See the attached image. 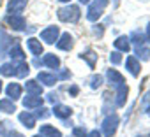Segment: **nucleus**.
<instances>
[{
  "label": "nucleus",
  "mask_w": 150,
  "mask_h": 137,
  "mask_svg": "<svg viewBox=\"0 0 150 137\" xmlns=\"http://www.w3.org/2000/svg\"><path fill=\"white\" fill-rule=\"evenodd\" d=\"M44 104V100L41 99V95H28L27 99H23V106L27 109H37Z\"/></svg>",
  "instance_id": "nucleus-12"
},
{
  "label": "nucleus",
  "mask_w": 150,
  "mask_h": 137,
  "mask_svg": "<svg viewBox=\"0 0 150 137\" xmlns=\"http://www.w3.org/2000/svg\"><path fill=\"white\" fill-rule=\"evenodd\" d=\"M13 41H16V39H13L4 28H0V55H4L13 46Z\"/></svg>",
  "instance_id": "nucleus-7"
},
{
  "label": "nucleus",
  "mask_w": 150,
  "mask_h": 137,
  "mask_svg": "<svg viewBox=\"0 0 150 137\" xmlns=\"http://www.w3.org/2000/svg\"><path fill=\"white\" fill-rule=\"evenodd\" d=\"M72 135L74 137H87V130L81 128V127H76V128L72 130Z\"/></svg>",
  "instance_id": "nucleus-32"
},
{
  "label": "nucleus",
  "mask_w": 150,
  "mask_h": 137,
  "mask_svg": "<svg viewBox=\"0 0 150 137\" xmlns=\"http://www.w3.org/2000/svg\"><path fill=\"white\" fill-rule=\"evenodd\" d=\"M27 7V0H11L9 2V14H21Z\"/></svg>",
  "instance_id": "nucleus-17"
},
{
  "label": "nucleus",
  "mask_w": 150,
  "mask_h": 137,
  "mask_svg": "<svg viewBox=\"0 0 150 137\" xmlns=\"http://www.w3.org/2000/svg\"><path fill=\"white\" fill-rule=\"evenodd\" d=\"M9 56H11L13 63L25 62V53H23V49H21L18 44H14V46H11V48H9Z\"/></svg>",
  "instance_id": "nucleus-13"
},
{
  "label": "nucleus",
  "mask_w": 150,
  "mask_h": 137,
  "mask_svg": "<svg viewBox=\"0 0 150 137\" xmlns=\"http://www.w3.org/2000/svg\"><path fill=\"white\" fill-rule=\"evenodd\" d=\"M34 137H41V135H34Z\"/></svg>",
  "instance_id": "nucleus-42"
},
{
  "label": "nucleus",
  "mask_w": 150,
  "mask_h": 137,
  "mask_svg": "<svg viewBox=\"0 0 150 137\" xmlns=\"http://www.w3.org/2000/svg\"><path fill=\"white\" fill-rule=\"evenodd\" d=\"M129 41H132V42L136 44V48H138V46H145V42H146V37H145V34H143V32H139V30H134V32H131V35H129Z\"/></svg>",
  "instance_id": "nucleus-24"
},
{
  "label": "nucleus",
  "mask_w": 150,
  "mask_h": 137,
  "mask_svg": "<svg viewBox=\"0 0 150 137\" xmlns=\"http://www.w3.org/2000/svg\"><path fill=\"white\" fill-rule=\"evenodd\" d=\"M80 58H81V60H85V62L88 63V67H90V68H94V67H96V62H97V55H96L92 49H87V51H83V53L80 55Z\"/></svg>",
  "instance_id": "nucleus-23"
},
{
  "label": "nucleus",
  "mask_w": 150,
  "mask_h": 137,
  "mask_svg": "<svg viewBox=\"0 0 150 137\" xmlns=\"http://www.w3.org/2000/svg\"><path fill=\"white\" fill-rule=\"evenodd\" d=\"M113 46H115L117 51H120V53H127V51L131 49V41H129V37L122 35V37H118V39L113 42Z\"/></svg>",
  "instance_id": "nucleus-14"
},
{
  "label": "nucleus",
  "mask_w": 150,
  "mask_h": 137,
  "mask_svg": "<svg viewBox=\"0 0 150 137\" xmlns=\"http://www.w3.org/2000/svg\"><path fill=\"white\" fill-rule=\"evenodd\" d=\"M125 67H127V71H129L132 76H139L141 65H139V60H138L136 56H127V60H125Z\"/></svg>",
  "instance_id": "nucleus-10"
},
{
  "label": "nucleus",
  "mask_w": 150,
  "mask_h": 137,
  "mask_svg": "<svg viewBox=\"0 0 150 137\" xmlns=\"http://www.w3.org/2000/svg\"><path fill=\"white\" fill-rule=\"evenodd\" d=\"M6 93H7V97L14 102L16 99H20V97H21V86H20L18 83H9V85H7V88H6Z\"/></svg>",
  "instance_id": "nucleus-15"
},
{
  "label": "nucleus",
  "mask_w": 150,
  "mask_h": 137,
  "mask_svg": "<svg viewBox=\"0 0 150 137\" xmlns=\"http://www.w3.org/2000/svg\"><path fill=\"white\" fill-rule=\"evenodd\" d=\"M58 2H64V4H69V2H71V0H58Z\"/></svg>",
  "instance_id": "nucleus-39"
},
{
  "label": "nucleus",
  "mask_w": 150,
  "mask_h": 137,
  "mask_svg": "<svg viewBox=\"0 0 150 137\" xmlns=\"http://www.w3.org/2000/svg\"><path fill=\"white\" fill-rule=\"evenodd\" d=\"M58 78H60V79H69V78H71V72H69V71H62Z\"/></svg>",
  "instance_id": "nucleus-33"
},
{
  "label": "nucleus",
  "mask_w": 150,
  "mask_h": 137,
  "mask_svg": "<svg viewBox=\"0 0 150 137\" xmlns=\"http://www.w3.org/2000/svg\"><path fill=\"white\" fill-rule=\"evenodd\" d=\"M34 116H35V118H42V120H44V118H48V116H50V113H48V109H46V107H42V106H41V107H37V113H34Z\"/></svg>",
  "instance_id": "nucleus-30"
},
{
  "label": "nucleus",
  "mask_w": 150,
  "mask_h": 137,
  "mask_svg": "<svg viewBox=\"0 0 150 137\" xmlns=\"http://www.w3.org/2000/svg\"><path fill=\"white\" fill-rule=\"evenodd\" d=\"M148 116H150V106H148Z\"/></svg>",
  "instance_id": "nucleus-41"
},
{
  "label": "nucleus",
  "mask_w": 150,
  "mask_h": 137,
  "mask_svg": "<svg viewBox=\"0 0 150 137\" xmlns=\"http://www.w3.org/2000/svg\"><path fill=\"white\" fill-rule=\"evenodd\" d=\"M58 35H60L58 27H48L41 32V41H44L46 44H55L58 41Z\"/></svg>",
  "instance_id": "nucleus-4"
},
{
  "label": "nucleus",
  "mask_w": 150,
  "mask_h": 137,
  "mask_svg": "<svg viewBox=\"0 0 150 137\" xmlns=\"http://www.w3.org/2000/svg\"><path fill=\"white\" fill-rule=\"evenodd\" d=\"M81 4H90V0H80Z\"/></svg>",
  "instance_id": "nucleus-38"
},
{
  "label": "nucleus",
  "mask_w": 150,
  "mask_h": 137,
  "mask_svg": "<svg viewBox=\"0 0 150 137\" xmlns=\"http://www.w3.org/2000/svg\"><path fill=\"white\" fill-rule=\"evenodd\" d=\"M106 78H108V83H110L113 88H118V86L125 85V81H124V76H122L120 72H117L115 68H110V71L106 72Z\"/></svg>",
  "instance_id": "nucleus-6"
},
{
  "label": "nucleus",
  "mask_w": 150,
  "mask_h": 137,
  "mask_svg": "<svg viewBox=\"0 0 150 137\" xmlns=\"http://www.w3.org/2000/svg\"><path fill=\"white\" fill-rule=\"evenodd\" d=\"M6 23H7L11 28H14V30H25V27H27L25 18H23L21 14H9V16L6 18Z\"/></svg>",
  "instance_id": "nucleus-5"
},
{
  "label": "nucleus",
  "mask_w": 150,
  "mask_h": 137,
  "mask_svg": "<svg viewBox=\"0 0 150 137\" xmlns=\"http://www.w3.org/2000/svg\"><path fill=\"white\" fill-rule=\"evenodd\" d=\"M41 65L50 67V68H58V67H60V58H58L57 55H53V53H48V55L42 56Z\"/></svg>",
  "instance_id": "nucleus-11"
},
{
  "label": "nucleus",
  "mask_w": 150,
  "mask_h": 137,
  "mask_svg": "<svg viewBox=\"0 0 150 137\" xmlns=\"http://www.w3.org/2000/svg\"><path fill=\"white\" fill-rule=\"evenodd\" d=\"M117 127H118V116L117 114H111L108 116L104 121H103V132L106 137H111L115 132H117Z\"/></svg>",
  "instance_id": "nucleus-3"
},
{
  "label": "nucleus",
  "mask_w": 150,
  "mask_h": 137,
  "mask_svg": "<svg viewBox=\"0 0 150 137\" xmlns=\"http://www.w3.org/2000/svg\"><path fill=\"white\" fill-rule=\"evenodd\" d=\"M25 90H27L28 95H41V93H42L41 83H37V81H34V79H30V81L25 83Z\"/></svg>",
  "instance_id": "nucleus-18"
},
{
  "label": "nucleus",
  "mask_w": 150,
  "mask_h": 137,
  "mask_svg": "<svg viewBox=\"0 0 150 137\" xmlns=\"http://www.w3.org/2000/svg\"><path fill=\"white\" fill-rule=\"evenodd\" d=\"M0 92H2V81H0Z\"/></svg>",
  "instance_id": "nucleus-40"
},
{
  "label": "nucleus",
  "mask_w": 150,
  "mask_h": 137,
  "mask_svg": "<svg viewBox=\"0 0 150 137\" xmlns=\"http://www.w3.org/2000/svg\"><path fill=\"white\" fill-rule=\"evenodd\" d=\"M39 135H41V137H62V134H60L55 127H51V125H42Z\"/></svg>",
  "instance_id": "nucleus-22"
},
{
  "label": "nucleus",
  "mask_w": 150,
  "mask_h": 137,
  "mask_svg": "<svg viewBox=\"0 0 150 137\" xmlns=\"http://www.w3.org/2000/svg\"><path fill=\"white\" fill-rule=\"evenodd\" d=\"M72 46H74V41H72V35H69V34H62L60 39L57 41V48L62 51H69V49H72Z\"/></svg>",
  "instance_id": "nucleus-8"
},
{
  "label": "nucleus",
  "mask_w": 150,
  "mask_h": 137,
  "mask_svg": "<svg viewBox=\"0 0 150 137\" xmlns=\"http://www.w3.org/2000/svg\"><path fill=\"white\" fill-rule=\"evenodd\" d=\"M18 118H20V121H21L27 128H34V127H35V120H37V118L34 116V113H28V111H27V113H21Z\"/></svg>",
  "instance_id": "nucleus-21"
},
{
  "label": "nucleus",
  "mask_w": 150,
  "mask_h": 137,
  "mask_svg": "<svg viewBox=\"0 0 150 137\" xmlns=\"http://www.w3.org/2000/svg\"><path fill=\"white\" fill-rule=\"evenodd\" d=\"M71 113H72V109L67 107V106H64V104H57V106H53V114H55L57 118H60V120L69 118Z\"/></svg>",
  "instance_id": "nucleus-16"
},
{
  "label": "nucleus",
  "mask_w": 150,
  "mask_h": 137,
  "mask_svg": "<svg viewBox=\"0 0 150 137\" xmlns=\"http://www.w3.org/2000/svg\"><path fill=\"white\" fill-rule=\"evenodd\" d=\"M110 62H111L113 65H118V63L122 62V55H120V51H113V53L110 55Z\"/></svg>",
  "instance_id": "nucleus-29"
},
{
  "label": "nucleus",
  "mask_w": 150,
  "mask_h": 137,
  "mask_svg": "<svg viewBox=\"0 0 150 137\" xmlns=\"http://www.w3.org/2000/svg\"><path fill=\"white\" fill-rule=\"evenodd\" d=\"M87 137H103V135H101V132H97V130H92L90 134H87Z\"/></svg>",
  "instance_id": "nucleus-35"
},
{
  "label": "nucleus",
  "mask_w": 150,
  "mask_h": 137,
  "mask_svg": "<svg viewBox=\"0 0 150 137\" xmlns=\"http://www.w3.org/2000/svg\"><path fill=\"white\" fill-rule=\"evenodd\" d=\"M57 16H58V20L64 21V23H76V21L80 20L81 13H80V7H78V6H65V7L58 9Z\"/></svg>",
  "instance_id": "nucleus-1"
},
{
  "label": "nucleus",
  "mask_w": 150,
  "mask_h": 137,
  "mask_svg": "<svg viewBox=\"0 0 150 137\" xmlns=\"http://www.w3.org/2000/svg\"><path fill=\"white\" fill-rule=\"evenodd\" d=\"M136 55H138V60H148L150 58V48H145V46H138L136 48Z\"/></svg>",
  "instance_id": "nucleus-28"
},
{
  "label": "nucleus",
  "mask_w": 150,
  "mask_h": 137,
  "mask_svg": "<svg viewBox=\"0 0 150 137\" xmlns=\"http://www.w3.org/2000/svg\"><path fill=\"white\" fill-rule=\"evenodd\" d=\"M106 6H108V0H94V2H90L88 11H87V20L88 21H97L103 16V11H104Z\"/></svg>",
  "instance_id": "nucleus-2"
},
{
  "label": "nucleus",
  "mask_w": 150,
  "mask_h": 137,
  "mask_svg": "<svg viewBox=\"0 0 150 137\" xmlns=\"http://www.w3.org/2000/svg\"><path fill=\"white\" fill-rule=\"evenodd\" d=\"M0 74L6 76V78L16 76V67H14V63L13 62L11 63H2V65H0Z\"/></svg>",
  "instance_id": "nucleus-25"
},
{
  "label": "nucleus",
  "mask_w": 150,
  "mask_h": 137,
  "mask_svg": "<svg viewBox=\"0 0 150 137\" xmlns=\"http://www.w3.org/2000/svg\"><path fill=\"white\" fill-rule=\"evenodd\" d=\"M145 37H146V41L150 42V23H148V27H146V32H145Z\"/></svg>",
  "instance_id": "nucleus-37"
},
{
  "label": "nucleus",
  "mask_w": 150,
  "mask_h": 137,
  "mask_svg": "<svg viewBox=\"0 0 150 137\" xmlns=\"http://www.w3.org/2000/svg\"><path fill=\"white\" fill-rule=\"evenodd\" d=\"M69 93H71V95H76V93H78V86H71V88H69Z\"/></svg>",
  "instance_id": "nucleus-36"
},
{
  "label": "nucleus",
  "mask_w": 150,
  "mask_h": 137,
  "mask_svg": "<svg viewBox=\"0 0 150 137\" xmlns=\"http://www.w3.org/2000/svg\"><path fill=\"white\" fill-rule=\"evenodd\" d=\"M57 76L55 74H50V72H39L37 74V81H41L42 85H46V86H53L55 83H57Z\"/></svg>",
  "instance_id": "nucleus-20"
},
{
  "label": "nucleus",
  "mask_w": 150,
  "mask_h": 137,
  "mask_svg": "<svg viewBox=\"0 0 150 137\" xmlns=\"http://www.w3.org/2000/svg\"><path fill=\"white\" fill-rule=\"evenodd\" d=\"M115 90H117L115 104H117V106H124V104H125V99H127V93H129L127 85H122V86H118V88H115Z\"/></svg>",
  "instance_id": "nucleus-19"
},
{
  "label": "nucleus",
  "mask_w": 150,
  "mask_h": 137,
  "mask_svg": "<svg viewBox=\"0 0 150 137\" xmlns=\"http://www.w3.org/2000/svg\"><path fill=\"white\" fill-rule=\"evenodd\" d=\"M14 67H16V76L18 78H25L30 71V65L27 62H18V63H14Z\"/></svg>",
  "instance_id": "nucleus-27"
},
{
  "label": "nucleus",
  "mask_w": 150,
  "mask_h": 137,
  "mask_svg": "<svg viewBox=\"0 0 150 137\" xmlns=\"http://www.w3.org/2000/svg\"><path fill=\"white\" fill-rule=\"evenodd\" d=\"M27 48H28L30 55H34V56H41V55H42V44H41V41H37L35 37L27 39Z\"/></svg>",
  "instance_id": "nucleus-9"
},
{
  "label": "nucleus",
  "mask_w": 150,
  "mask_h": 137,
  "mask_svg": "<svg viewBox=\"0 0 150 137\" xmlns=\"http://www.w3.org/2000/svg\"><path fill=\"white\" fill-rule=\"evenodd\" d=\"M0 111L9 114V113H14L16 111V106H14V102L11 99H2V100H0Z\"/></svg>",
  "instance_id": "nucleus-26"
},
{
  "label": "nucleus",
  "mask_w": 150,
  "mask_h": 137,
  "mask_svg": "<svg viewBox=\"0 0 150 137\" xmlns=\"http://www.w3.org/2000/svg\"><path fill=\"white\" fill-rule=\"evenodd\" d=\"M48 100H50V102H53V104H55V102H57V100H58V95H57V93H50V95H48Z\"/></svg>",
  "instance_id": "nucleus-34"
},
{
  "label": "nucleus",
  "mask_w": 150,
  "mask_h": 137,
  "mask_svg": "<svg viewBox=\"0 0 150 137\" xmlns=\"http://www.w3.org/2000/svg\"><path fill=\"white\" fill-rule=\"evenodd\" d=\"M92 83H90V86L92 88H99L101 85H103V78L101 76H92V79H90Z\"/></svg>",
  "instance_id": "nucleus-31"
}]
</instances>
